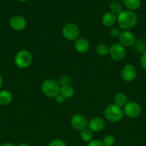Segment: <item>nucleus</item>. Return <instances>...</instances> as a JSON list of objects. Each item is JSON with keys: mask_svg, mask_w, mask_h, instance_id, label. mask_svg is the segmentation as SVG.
Masks as SVG:
<instances>
[{"mask_svg": "<svg viewBox=\"0 0 146 146\" xmlns=\"http://www.w3.org/2000/svg\"><path fill=\"white\" fill-rule=\"evenodd\" d=\"M138 21L137 15L130 10H123L117 14V23L121 29L130 30L136 26Z\"/></svg>", "mask_w": 146, "mask_h": 146, "instance_id": "obj_1", "label": "nucleus"}, {"mask_svg": "<svg viewBox=\"0 0 146 146\" xmlns=\"http://www.w3.org/2000/svg\"><path fill=\"white\" fill-rule=\"evenodd\" d=\"M104 115L110 122L117 123L123 119L124 112L122 107L118 106L115 104H111L104 108Z\"/></svg>", "mask_w": 146, "mask_h": 146, "instance_id": "obj_2", "label": "nucleus"}, {"mask_svg": "<svg viewBox=\"0 0 146 146\" xmlns=\"http://www.w3.org/2000/svg\"><path fill=\"white\" fill-rule=\"evenodd\" d=\"M60 85L55 80L48 78L43 81L42 84V91L49 98H55L60 94Z\"/></svg>", "mask_w": 146, "mask_h": 146, "instance_id": "obj_3", "label": "nucleus"}, {"mask_svg": "<svg viewBox=\"0 0 146 146\" xmlns=\"http://www.w3.org/2000/svg\"><path fill=\"white\" fill-rule=\"evenodd\" d=\"M32 55L27 50H21L18 51L14 56V63L16 66L21 69L28 68L32 63Z\"/></svg>", "mask_w": 146, "mask_h": 146, "instance_id": "obj_4", "label": "nucleus"}, {"mask_svg": "<svg viewBox=\"0 0 146 146\" xmlns=\"http://www.w3.org/2000/svg\"><path fill=\"white\" fill-rule=\"evenodd\" d=\"M62 34L68 41H76L80 38V29L74 23H67L62 29Z\"/></svg>", "mask_w": 146, "mask_h": 146, "instance_id": "obj_5", "label": "nucleus"}, {"mask_svg": "<svg viewBox=\"0 0 146 146\" xmlns=\"http://www.w3.org/2000/svg\"><path fill=\"white\" fill-rule=\"evenodd\" d=\"M124 115L130 118H136L142 113L141 106L135 101L127 102L123 108Z\"/></svg>", "mask_w": 146, "mask_h": 146, "instance_id": "obj_6", "label": "nucleus"}, {"mask_svg": "<svg viewBox=\"0 0 146 146\" xmlns=\"http://www.w3.org/2000/svg\"><path fill=\"white\" fill-rule=\"evenodd\" d=\"M110 55L114 61H120L126 56L125 48L120 43H115L110 47Z\"/></svg>", "mask_w": 146, "mask_h": 146, "instance_id": "obj_7", "label": "nucleus"}, {"mask_svg": "<svg viewBox=\"0 0 146 146\" xmlns=\"http://www.w3.org/2000/svg\"><path fill=\"white\" fill-rule=\"evenodd\" d=\"M71 126L77 131H82L84 128H87L88 121L86 117L82 114H75L70 120Z\"/></svg>", "mask_w": 146, "mask_h": 146, "instance_id": "obj_8", "label": "nucleus"}, {"mask_svg": "<svg viewBox=\"0 0 146 146\" xmlns=\"http://www.w3.org/2000/svg\"><path fill=\"white\" fill-rule=\"evenodd\" d=\"M137 75V69L132 64H127L122 69V78L126 82H132V81H135Z\"/></svg>", "mask_w": 146, "mask_h": 146, "instance_id": "obj_9", "label": "nucleus"}, {"mask_svg": "<svg viewBox=\"0 0 146 146\" xmlns=\"http://www.w3.org/2000/svg\"><path fill=\"white\" fill-rule=\"evenodd\" d=\"M119 40H120V44L125 48V47L133 46L135 43L136 38L135 34L130 30H125L121 31V34L119 36Z\"/></svg>", "mask_w": 146, "mask_h": 146, "instance_id": "obj_10", "label": "nucleus"}, {"mask_svg": "<svg viewBox=\"0 0 146 146\" xmlns=\"http://www.w3.org/2000/svg\"><path fill=\"white\" fill-rule=\"evenodd\" d=\"M27 20L21 15L13 16L9 19V26L15 31H21L27 27Z\"/></svg>", "mask_w": 146, "mask_h": 146, "instance_id": "obj_11", "label": "nucleus"}, {"mask_svg": "<svg viewBox=\"0 0 146 146\" xmlns=\"http://www.w3.org/2000/svg\"><path fill=\"white\" fill-rule=\"evenodd\" d=\"M104 126H105V122L104 119L99 116L92 118L88 121V125H87V128H90L92 132L96 133L100 132L104 129Z\"/></svg>", "mask_w": 146, "mask_h": 146, "instance_id": "obj_12", "label": "nucleus"}, {"mask_svg": "<svg viewBox=\"0 0 146 146\" xmlns=\"http://www.w3.org/2000/svg\"><path fill=\"white\" fill-rule=\"evenodd\" d=\"M90 48V42L84 38H79L74 42V48L80 54H84L89 51Z\"/></svg>", "mask_w": 146, "mask_h": 146, "instance_id": "obj_13", "label": "nucleus"}, {"mask_svg": "<svg viewBox=\"0 0 146 146\" xmlns=\"http://www.w3.org/2000/svg\"><path fill=\"white\" fill-rule=\"evenodd\" d=\"M117 15H116L115 14L111 11H107L104 13L102 17L101 22L104 27H113L115 23H117Z\"/></svg>", "mask_w": 146, "mask_h": 146, "instance_id": "obj_14", "label": "nucleus"}, {"mask_svg": "<svg viewBox=\"0 0 146 146\" xmlns=\"http://www.w3.org/2000/svg\"><path fill=\"white\" fill-rule=\"evenodd\" d=\"M13 100V96L8 90L0 91V105L7 106L11 103Z\"/></svg>", "mask_w": 146, "mask_h": 146, "instance_id": "obj_15", "label": "nucleus"}, {"mask_svg": "<svg viewBox=\"0 0 146 146\" xmlns=\"http://www.w3.org/2000/svg\"><path fill=\"white\" fill-rule=\"evenodd\" d=\"M74 88H73L70 84H69V85L62 86L60 87V94L65 99L72 98V97L73 96V95H74Z\"/></svg>", "mask_w": 146, "mask_h": 146, "instance_id": "obj_16", "label": "nucleus"}, {"mask_svg": "<svg viewBox=\"0 0 146 146\" xmlns=\"http://www.w3.org/2000/svg\"><path fill=\"white\" fill-rule=\"evenodd\" d=\"M123 1L127 10L133 11L137 10L141 6V0H123Z\"/></svg>", "mask_w": 146, "mask_h": 146, "instance_id": "obj_17", "label": "nucleus"}, {"mask_svg": "<svg viewBox=\"0 0 146 146\" xmlns=\"http://www.w3.org/2000/svg\"><path fill=\"white\" fill-rule=\"evenodd\" d=\"M80 137L84 142L89 143L93 138V132L88 128H85L80 131Z\"/></svg>", "mask_w": 146, "mask_h": 146, "instance_id": "obj_18", "label": "nucleus"}, {"mask_svg": "<svg viewBox=\"0 0 146 146\" xmlns=\"http://www.w3.org/2000/svg\"><path fill=\"white\" fill-rule=\"evenodd\" d=\"M127 103V97L123 93H118L114 97V104L120 107H123Z\"/></svg>", "mask_w": 146, "mask_h": 146, "instance_id": "obj_19", "label": "nucleus"}, {"mask_svg": "<svg viewBox=\"0 0 146 146\" xmlns=\"http://www.w3.org/2000/svg\"><path fill=\"white\" fill-rule=\"evenodd\" d=\"M110 9L111 12L115 14H118L123 11V4L117 0H113L110 4Z\"/></svg>", "mask_w": 146, "mask_h": 146, "instance_id": "obj_20", "label": "nucleus"}, {"mask_svg": "<svg viewBox=\"0 0 146 146\" xmlns=\"http://www.w3.org/2000/svg\"><path fill=\"white\" fill-rule=\"evenodd\" d=\"M96 53L100 56H105L110 53V47L105 44H100L96 47Z\"/></svg>", "mask_w": 146, "mask_h": 146, "instance_id": "obj_21", "label": "nucleus"}, {"mask_svg": "<svg viewBox=\"0 0 146 146\" xmlns=\"http://www.w3.org/2000/svg\"><path fill=\"white\" fill-rule=\"evenodd\" d=\"M102 142L104 146H113L115 143V138L113 135L107 134L103 137Z\"/></svg>", "mask_w": 146, "mask_h": 146, "instance_id": "obj_22", "label": "nucleus"}, {"mask_svg": "<svg viewBox=\"0 0 146 146\" xmlns=\"http://www.w3.org/2000/svg\"><path fill=\"white\" fill-rule=\"evenodd\" d=\"M71 82V78H70V76H62L60 78V81H59V84H60V86L64 85H69Z\"/></svg>", "mask_w": 146, "mask_h": 146, "instance_id": "obj_23", "label": "nucleus"}, {"mask_svg": "<svg viewBox=\"0 0 146 146\" xmlns=\"http://www.w3.org/2000/svg\"><path fill=\"white\" fill-rule=\"evenodd\" d=\"M48 146H67L64 141L60 139H54L49 143Z\"/></svg>", "mask_w": 146, "mask_h": 146, "instance_id": "obj_24", "label": "nucleus"}, {"mask_svg": "<svg viewBox=\"0 0 146 146\" xmlns=\"http://www.w3.org/2000/svg\"><path fill=\"white\" fill-rule=\"evenodd\" d=\"M110 35L115 38H117L120 36V34H121V31L118 27H112L110 31Z\"/></svg>", "mask_w": 146, "mask_h": 146, "instance_id": "obj_25", "label": "nucleus"}, {"mask_svg": "<svg viewBox=\"0 0 146 146\" xmlns=\"http://www.w3.org/2000/svg\"><path fill=\"white\" fill-rule=\"evenodd\" d=\"M140 64L143 69L146 71V50L142 54L140 59Z\"/></svg>", "mask_w": 146, "mask_h": 146, "instance_id": "obj_26", "label": "nucleus"}, {"mask_svg": "<svg viewBox=\"0 0 146 146\" xmlns=\"http://www.w3.org/2000/svg\"><path fill=\"white\" fill-rule=\"evenodd\" d=\"M87 146H104L103 145L102 142V141L99 139H94V140H92L91 141L87 143Z\"/></svg>", "mask_w": 146, "mask_h": 146, "instance_id": "obj_27", "label": "nucleus"}, {"mask_svg": "<svg viewBox=\"0 0 146 146\" xmlns=\"http://www.w3.org/2000/svg\"><path fill=\"white\" fill-rule=\"evenodd\" d=\"M55 100L58 104H62V103H64V101H65V98H64L62 95L59 94V95H57V96L55 97Z\"/></svg>", "mask_w": 146, "mask_h": 146, "instance_id": "obj_28", "label": "nucleus"}, {"mask_svg": "<svg viewBox=\"0 0 146 146\" xmlns=\"http://www.w3.org/2000/svg\"><path fill=\"white\" fill-rule=\"evenodd\" d=\"M0 146H16L14 144L11 143H4L1 144Z\"/></svg>", "mask_w": 146, "mask_h": 146, "instance_id": "obj_29", "label": "nucleus"}, {"mask_svg": "<svg viewBox=\"0 0 146 146\" xmlns=\"http://www.w3.org/2000/svg\"><path fill=\"white\" fill-rule=\"evenodd\" d=\"M2 85H3V78L2 76H1V74H0V91H1V87H2Z\"/></svg>", "mask_w": 146, "mask_h": 146, "instance_id": "obj_30", "label": "nucleus"}, {"mask_svg": "<svg viewBox=\"0 0 146 146\" xmlns=\"http://www.w3.org/2000/svg\"><path fill=\"white\" fill-rule=\"evenodd\" d=\"M17 146H29V145L27 143H19Z\"/></svg>", "mask_w": 146, "mask_h": 146, "instance_id": "obj_31", "label": "nucleus"}, {"mask_svg": "<svg viewBox=\"0 0 146 146\" xmlns=\"http://www.w3.org/2000/svg\"><path fill=\"white\" fill-rule=\"evenodd\" d=\"M17 1H20V2H25V1H28V0H17Z\"/></svg>", "mask_w": 146, "mask_h": 146, "instance_id": "obj_32", "label": "nucleus"}]
</instances>
